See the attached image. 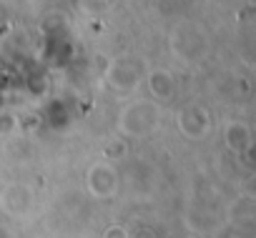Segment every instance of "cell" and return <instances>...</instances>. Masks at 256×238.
I'll list each match as a JSON object with an SVG mask.
<instances>
[{
	"label": "cell",
	"instance_id": "obj_1",
	"mask_svg": "<svg viewBox=\"0 0 256 238\" xmlns=\"http://www.w3.org/2000/svg\"><path fill=\"white\" fill-rule=\"evenodd\" d=\"M86 183H88V191L90 196L96 198H110L118 188V178H116V171L108 166V163H96L90 166L88 176H86Z\"/></svg>",
	"mask_w": 256,
	"mask_h": 238
},
{
	"label": "cell",
	"instance_id": "obj_2",
	"mask_svg": "<svg viewBox=\"0 0 256 238\" xmlns=\"http://www.w3.org/2000/svg\"><path fill=\"white\" fill-rule=\"evenodd\" d=\"M226 143L231 151L248 156L251 153V133L244 123H228L226 126Z\"/></svg>",
	"mask_w": 256,
	"mask_h": 238
},
{
	"label": "cell",
	"instance_id": "obj_3",
	"mask_svg": "<svg viewBox=\"0 0 256 238\" xmlns=\"http://www.w3.org/2000/svg\"><path fill=\"white\" fill-rule=\"evenodd\" d=\"M148 85H151V93H154L156 98H161V100H168V98L174 95V90H176V80H174L171 73H166V70L151 73Z\"/></svg>",
	"mask_w": 256,
	"mask_h": 238
},
{
	"label": "cell",
	"instance_id": "obj_4",
	"mask_svg": "<svg viewBox=\"0 0 256 238\" xmlns=\"http://www.w3.org/2000/svg\"><path fill=\"white\" fill-rule=\"evenodd\" d=\"M103 238H131V236H128V231L123 226H108L106 233H103Z\"/></svg>",
	"mask_w": 256,
	"mask_h": 238
}]
</instances>
